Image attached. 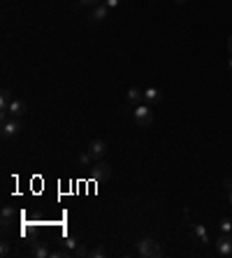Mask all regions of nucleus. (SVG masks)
I'll return each instance as SVG.
<instances>
[{
    "instance_id": "1",
    "label": "nucleus",
    "mask_w": 232,
    "mask_h": 258,
    "mask_svg": "<svg viewBox=\"0 0 232 258\" xmlns=\"http://www.w3.org/2000/svg\"><path fill=\"white\" fill-rule=\"evenodd\" d=\"M137 254L144 258H160L165 254V249L153 237H142V240H137Z\"/></svg>"
},
{
    "instance_id": "2",
    "label": "nucleus",
    "mask_w": 232,
    "mask_h": 258,
    "mask_svg": "<svg viewBox=\"0 0 232 258\" xmlns=\"http://www.w3.org/2000/svg\"><path fill=\"white\" fill-rule=\"evenodd\" d=\"M133 119H135V123H137L139 128H149L151 123H153V107L147 105V103H142L137 107H133Z\"/></svg>"
},
{
    "instance_id": "3",
    "label": "nucleus",
    "mask_w": 232,
    "mask_h": 258,
    "mask_svg": "<svg viewBox=\"0 0 232 258\" xmlns=\"http://www.w3.org/2000/svg\"><path fill=\"white\" fill-rule=\"evenodd\" d=\"M21 130H23L21 119L10 117L7 121H5V123H2V130H0V135H2V140H12V138H17Z\"/></svg>"
},
{
    "instance_id": "4",
    "label": "nucleus",
    "mask_w": 232,
    "mask_h": 258,
    "mask_svg": "<svg viewBox=\"0 0 232 258\" xmlns=\"http://www.w3.org/2000/svg\"><path fill=\"white\" fill-rule=\"evenodd\" d=\"M112 177V165L105 161H95L93 168H91V179L93 182H105Z\"/></svg>"
},
{
    "instance_id": "5",
    "label": "nucleus",
    "mask_w": 232,
    "mask_h": 258,
    "mask_svg": "<svg viewBox=\"0 0 232 258\" xmlns=\"http://www.w3.org/2000/svg\"><path fill=\"white\" fill-rule=\"evenodd\" d=\"M216 254L223 258H232V235L230 233H221L216 240Z\"/></svg>"
},
{
    "instance_id": "6",
    "label": "nucleus",
    "mask_w": 232,
    "mask_h": 258,
    "mask_svg": "<svg viewBox=\"0 0 232 258\" xmlns=\"http://www.w3.org/2000/svg\"><path fill=\"white\" fill-rule=\"evenodd\" d=\"M86 151L93 156L95 161H102V158H105V154H107V142L105 140H91Z\"/></svg>"
},
{
    "instance_id": "7",
    "label": "nucleus",
    "mask_w": 232,
    "mask_h": 258,
    "mask_svg": "<svg viewBox=\"0 0 232 258\" xmlns=\"http://www.w3.org/2000/svg\"><path fill=\"white\" fill-rule=\"evenodd\" d=\"M26 112H28V107H26V103H23L21 98H12L10 107H7V114H10V117H14V119H21Z\"/></svg>"
},
{
    "instance_id": "8",
    "label": "nucleus",
    "mask_w": 232,
    "mask_h": 258,
    "mask_svg": "<svg viewBox=\"0 0 232 258\" xmlns=\"http://www.w3.org/2000/svg\"><path fill=\"white\" fill-rule=\"evenodd\" d=\"M31 256L33 258H51L53 256V251L44 242H33L31 244Z\"/></svg>"
},
{
    "instance_id": "9",
    "label": "nucleus",
    "mask_w": 232,
    "mask_h": 258,
    "mask_svg": "<svg viewBox=\"0 0 232 258\" xmlns=\"http://www.w3.org/2000/svg\"><path fill=\"white\" fill-rule=\"evenodd\" d=\"M107 17H109V7H107L105 2H102V5H98V7H93L91 14H88V19H91L93 23H102Z\"/></svg>"
},
{
    "instance_id": "10",
    "label": "nucleus",
    "mask_w": 232,
    "mask_h": 258,
    "mask_svg": "<svg viewBox=\"0 0 232 258\" xmlns=\"http://www.w3.org/2000/svg\"><path fill=\"white\" fill-rule=\"evenodd\" d=\"M160 100H163V93H160L158 88H153V86H149V88H144V103L147 105H151V107H156Z\"/></svg>"
},
{
    "instance_id": "11",
    "label": "nucleus",
    "mask_w": 232,
    "mask_h": 258,
    "mask_svg": "<svg viewBox=\"0 0 232 258\" xmlns=\"http://www.w3.org/2000/svg\"><path fill=\"white\" fill-rule=\"evenodd\" d=\"M128 103L133 105V107H137L144 103V88H137V86H133V88H128Z\"/></svg>"
},
{
    "instance_id": "12",
    "label": "nucleus",
    "mask_w": 232,
    "mask_h": 258,
    "mask_svg": "<svg viewBox=\"0 0 232 258\" xmlns=\"http://www.w3.org/2000/svg\"><path fill=\"white\" fill-rule=\"evenodd\" d=\"M193 240L200 242V244H209V230L202 226V224H195L193 226Z\"/></svg>"
},
{
    "instance_id": "13",
    "label": "nucleus",
    "mask_w": 232,
    "mask_h": 258,
    "mask_svg": "<svg viewBox=\"0 0 232 258\" xmlns=\"http://www.w3.org/2000/svg\"><path fill=\"white\" fill-rule=\"evenodd\" d=\"M0 219H2V228H10V224L14 221V207L5 205V207H2V214H0Z\"/></svg>"
},
{
    "instance_id": "14",
    "label": "nucleus",
    "mask_w": 232,
    "mask_h": 258,
    "mask_svg": "<svg viewBox=\"0 0 232 258\" xmlns=\"http://www.w3.org/2000/svg\"><path fill=\"white\" fill-rule=\"evenodd\" d=\"M77 163H79V168H93L95 158L88 154V151H82V154H79V158H77Z\"/></svg>"
},
{
    "instance_id": "15",
    "label": "nucleus",
    "mask_w": 232,
    "mask_h": 258,
    "mask_svg": "<svg viewBox=\"0 0 232 258\" xmlns=\"http://www.w3.org/2000/svg\"><path fill=\"white\" fill-rule=\"evenodd\" d=\"M10 100H12V91L10 88H2V91H0V109H2V112H7Z\"/></svg>"
},
{
    "instance_id": "16",
    "label": "nucleus",
    "mask_w": 232,
    "mask_h": 258,
    "mask_svg": "<svg viewBox=\"0 0 232 258\" xmlns=\"http://www.w3.org/2000/svg\"><path fill=\"white\" fill-rule=\"evenodd\" d=\"M107 256V249L98 247V249H88V258H105Z\"/></svg>"
},
{
    "instance_id": "17",
    "label": "nucleus",
    "mask_w": 232,
    "mask_h": 258,
    "mask_svg": "<svg viewBox=\"0 0 232 258\" xmlns=\"http://www.w3.org/2000/svg\"><path fill=\"white\" fill-rule=\"evenodd\" d=\"M77 2H79L82 7H91V10H93V7H98V5H102L105 0H77Z\"/></svg>"
},
{
    "instance_id": "18",
    "label": "nucleus",
    "mask_w": 232,
    "mask_h": 258,
    "mask_svg": "<svg viewBox=\"0 0 232 258\" xmlns=\"http://www.w3.org/2000/svg\"><path fill=\"white\" fill-rule=\"evenodd\" d=\"M218 228H221V233H232V219H223Z\"/></svg>"
},
{
    "instance_id": "19",
    "label": "nucleus",
    "mask_w": 232,
    "mask_h": 258,
    "mask_svg": "<svg viewBox=\"0 0 232 258\" xmlns=\"http://www.w3.org/2000/svg\"><path fill=\"white\" fill-rule=\"evenodd\" d=\"M223 184H225V189H228V198H230V205H232V177H228Z\"/></svg>"
},
{
    "instance_id": "20",
    "label": "nucleus",
    "mask_w": 232,
    "mask_h": 258,
    "mask_svg": "<svg viewBox=\"0 0 232 258\" xmlns=\"http://www.w3.org/2000/svg\"><path fill=\"white\" fill-rule=\"evenodd\" d=\"M0 256H10V242H2V247H0Z\"/></svg>"
},
{
    "instance_id": "21",
    "label": "nucleus",
    "mask_w": 232,
    "mask_h": 258,
    "mask_svg": "<svg viewBox=\"0 0 232 258\" xmlns=\"http://www.w3.org/2000/svg\"><path fill=\"white\" fill-rule=\"evenodd\" d=\"M105 5L109 7V10H116V7L121 5V0H105Z\"/></svg>"
},
{
    "instance_id": "22",
    "label": "nucleus",
    "mask_w": 232,
    "mask_h": 258,
    "mask_svg": "<svg viewBox=\"0 0 232 258\" xmlns=\"http://www.w3.org/2000/svg\"><path fill=\"white\" fill-rule=\"evenodd\" d=\"M228 52H230V54H232V35H230V37H228Z\"/></svg>"
},
{
    "instance_id": "23",
    "label": "nucleus",
    "mask_w": 232,
    "mask_h": 258,
    "mask_svg": "<svg viewBox=\"0 0 232 258\" xmlns=\"http://www.w3.org/2000/svg\"><path fill=\"white\" fill-rule=\"evenodd\" d=\"M174 2H179V5H183V2H188V0H174Z\"/></svg>"
},
{
    "instance_id": "24",
    "label": "nucleus",
    "mask_w": 232,
    "mask_h": 258,
    "mask_svg": "<svg viewBox=\"0 0 232 258\" xmlns=\"http://www.w3.org/2000/svg\"><path fill=\"white\" fill-rule=\"evenodd\" d=\"M228 68H230V70H232V58H230V61H228Z\"/></svg>"
}]
</instances>
